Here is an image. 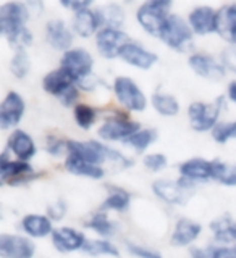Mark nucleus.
Here are the masks:
<instances>
[{"mask_svg":"<svg viewBox=\"0 0 236 258\" xmlns=\"http://www.w3.org/2000/svg\"><path fill=\"white\" fill-rule=\"evenodd\" d=\"M172 5L173 4L170 0H149L137 8L136 20L146 32L159 39L162 28L167 23L168 16L172 15L170 13Z\"/></svg>","mask_w":236,"mask_h":258,"instance_id":"nucleus-1","label":"nucleus"},{"mask_svg":"<svg viewBox=\"0 0 236 258\" xmlns=\"http://www.w3.org/2000/svg\"><path fill=\"white\" fill-rule=\"evenodd\" d=\"M193 37L194 32L190 26V23L184 18H181L180 15L175 13L168 16V20L164 24L159 36L162 42L176 52H184L193 44Z\"/></svg>","mask_w":236,"mask_h":258,"instance_id":"nucleus-2","label":"nucleus"},{"mask_svg":"<svg viewBox=\"0 0 236 258\" xmlns=\"http://www.w3.org/2000/svg\"><path fill=\"white\" fill-rule=\"evenodd\" d=\"M29 8L21 2H7L0 7V32L7 37V40L13 39L26 29V23L29 21Z\"/></svg>","mask_w":236,"mask_h":258,"instance_id":"nucleus-3","label":"nucleus"},{"mask_svg":"<svg viewBox=\"0 0 236 258\" xmlns=\"http://www.w3.org/2000/svg\"><path fill=\"white\" fill-rule=\"evenodd\" d=\"M39 174L29 165V161L10 158V152L4 150L0 157V181L4 185H21L37 179Z\"/></svg>","mask_w":236,"mask_h":258,"instance_id":"nucleus-4","label":"nucleus"},{"mask_svg":"<svg viewBox=\"0 0 236 258\" xmlns=\"http://www.w3.org/2000/svg\"><path fill=\"white\" fill-rule=\"evenodd\" d=\"M223 100L217 99L215 102H193L188 107V118L190 124L194 131L206 133L214 131V127L218 124V116L222 113Z\"/></svg>","mask_w":236,"mask_h":258,"instance_id":"nucleus-5","label":"nucleus"},{"mask_svg":"<svg viewBox=\"0 0 236 258\" xmlns=\"http://www.w3.org/2000/svg\"><path fill=\"white\" fill-rule=\"evenodd\" d=\"M194 182L180 177V179H157L152 184V192L170 205H184L193 196Z\"/></svg>","mask_w":236,"mask_h":258,"instance_id":"nucleus-6","label":"nucleus"},{"mask_svg":"<svg viewBox=\"0 0 236 258\" xmlns=\"http://www.w3.org/2000/svg\"><path fill=\"white\" fill-rule=\"evenodd\" d=\"M60 68L67 71L75 83L81 84L91 76L94 68V56L83 47H73L62 55Z\"/></svg>","mask_w":236,"mask_h":258,"instance_id":"nucleus-7","label":"nucleus"},{"mask_svg":"<svg viewBox=\"0 0 236 258\" xmlns=\"http://www.w3.org/2000/svg\"><path fill=\"white\" fill-rule=\"evenodd\" d=\"M113 94H115L121 107L129 111H144L146 107H148V99H146L141 87L128 76L115 78V81H113Z\"/></svg>","mask_w":236,"mask_h":258,"instance_id":"nucleus-8","label":"nucleus"},{"mask_svg":"<svg viewBox=\"0 0 236 258\" xmlns=\"http://www.w3.org/2000/svg\"><path fill=\"white\" fill-rule=\"evenodd\" d=\"M141 129V124L136 121L129 119L126 115H112L105 118L104 123L97 129L101 139L104 141H128L134 133Z\"/></svg>","mask_w":236,"mask_h":258,"instance_id":"nucleus-9","label":"nucleus"},{"mask_svg":"<svg viewBox=\"0 0 236 258\" xmlns=\"http://www.w3.org/2000/svg\"><path fill=\"white\" fill-rule=\"evenodd\" d=\"M133 42L126 32L121 29H113V28H102L96 34V47L99 53L107 60H113L120 56L121 50Z\"/></svg>","mask_w":236,"mask_h":258,"instance_id":"nucleus-10","label":"nucleus"},{"mask_svg":"<svg viewBox=\"0 0 236 258\" xmlns=\"http://www.w3.org/2000/svg\"><path fill=\"white\" fill-rule=\"evenodd\" d=\"M24 111H26V103L23 97L18 92L10 91L0 103V127L4 131L16 127L23 119Z\"/></svg>","mask_w":236,"mask_h":258,"instance_id":"nucleus-11","label":"nucleus"},{"mask_svg":"<svg viewBox=\"0 0 236 258\" xmlns=\"http://www.w3.org/2000/svg\"><path fill=\"white\" fill-rule=\"evenodd\" d=\"M36 245L29 237L18 234H2L0 236V256L2 258H32Z\"/></svg>","mask_w":236,"mask_h":258,"instance_id":"nucleus-12","label":"nucleus"},{"mask_svg":"<svg viewBox=\"0 0 236 258\" xmlns=\"http://www.w3.org/2000/svg\"><path fill=\"white\" fill-rule=\"evenodd\" d=\"M188 23L194 34L198 36L214 34L218 29V10H214L212 7L207 5L196 7L188 15Z\"/></svg>","mask_w":236,"mask_h":258,"instance_id":"nucleus-13","label":"nucleus"},{"mask_svg":"<svg viewBox=\"0 0 236 258\" xmlns=\"http://www.w3.org/2000/svg\"><path fill=\"white\" fill-rule=\"evenodd\" d=\"M73 29L68 26L63 20H49L45 24V42L51 45L55 50L60 52H68L73 48Z\"/></svg>","mask_w":236,"mask_h":258,"instance_id":"nucleus-14","label":"nucleus"},{"mask_svg":"<svg viewBox=\"0 0 236 258\" xmlns=\"http://www.w3.org/2000/svg\"><path fill=\"white\" fill-rule=\"evenodd\" d=\"M190 68L199 75L201 78L209 79V81H222L225 78L226 70L223 64L218 61L215 56L207 55V53H193L190 56Z\"/></svg>","mask_w":236,"mask_h":258,"instance_id":"nucleus-15","label":"nucleus"},{"mask_svg":"<svg viewBox=\"0 0 236 258\" xmlns=\"http://www.w3.org/2000/svg\"><path fill=\"white\" fill-rule=\"evenodd\" d=\"M86 236L75 228H59L52 232V244L62 253L83 250L86 244Z\"/></svg>","mask_w":236,"mask_h":258,"instance_id":"nucleus-16","label":"nucleus"},{"mask_svg":"<svg viewBox=\"0 0 236 258\" xmlns=\"http://www.w3.org/2000/svg\"><path fill=\"white\" fill-rule=\"evenodd\" d=\"M120 58L137 70H151L154 64L157 63L159 56L154 52L148 50L146 47H143L141 44L129 42L123 50H121Z\"/></svg>","mask_w":236,"mask_h":258,"instance_id":"nucleus-17","label":"nucleus"},{"mask_svg":"<svg viewBox=\"0 0 236 258\" xmlns=\"http://www.w3.org/2000/svg\"><path fill=\"white\" fill-rule=\"evenodd\" d=\"M7 150L10 152L12 155H15L16 160H21V161H29L37 152L34 139H32L28 133H24L23 129H15L12 136L8 137Z\"/></svg>","mask_w":236,"mask_h":258,"instance_id":"nucleus-18","label":"nucleus"},{"mask_svg":"<svg viewBox=\"0 0 236 258\" xmlns=\"http://www.w3.org/2000/svg\"><path fill=\"white\" fill-rule=\"evenodd\" d=\"M202 232V226L188 218H180L176 221L172 237H170V244L173 247H188L193 242H196Z\"/></svg>","mask_w":236,"mask_h":258,"instance_id":"nucleus-19","label":"nucleus"},{"mask_svg":"<svg viewBox=\"0 0 236 258\" xmlns=\"http://www.w3.org/2000/svg\"><path fill=\"white\" fill-rule=\"evenodd\" d=\"M75 86L76 83L63 68H57L51 73H47L42 79V89L49 95H54L57 99H60L65 92L70 91Z\"/></svg>","mask_w":236,"mask_h":258,"instance_id":"nucleus-20","label":"nucleus"},{"mask_svg":"<svg viewBox=\"0 0 236 258\" xmlns=\"http://www.w3.org/2000/svg\"><path fill=\"white\" fill-rule=\"evenodd\" d=\"M180 176L188 181H207L212 179V160L190 158L178 166Z\"/></svg>","mask_w":236,"mask_h":258,"instance_id":"nucleus-21","label":"nucleus"},{"mask_svg":"<svg viewBox=\"0 0 236 258\" xmlns=\"http://www.w3.org/2000/svg\"><path fill=\"white\" fill-rule=\"evenodd\" d=\"M217 34L228 45H236V4L223 5L218 10V29Z\"/></svg>","mask_w":236,"mask_h":258,"instance_id":"nucleus-22","label":"nucleus"},{"mask_svg":"<svg viewBox=\"0 0 236 258\" xmlns=\"http://www.w3.org/2000/svg\"><path fill=\"white\" fill-rule=\"evenodd\" d=\"M21 228L29 237H34V239L52 236V232H54L51 218L47 215H37V213H31L24 216L21 220Z\"/></svg>","mask_w":236,"mask_h":258,"instance_id":"nucleus-23","label":"nucleus"},{"mask_svg":"<svg viewBox=\"0 0 236 258\" xmlns=\"http://www.w3.org/2000/svg\"><path fill=\"white\" fill-rule=\"evenodd\" d=\"M102 29L101 21L97 18L96 10H83L79 13H75L73 16V32H76L79 37H91L96 36Z\"/></svg>","mask_w":236,"mask_h":258,"instance_id":"nucleus-24","label":"nucleus"},{"mask_svg":"<svg viewBox=\"0 0 236 258\" xmlns=\"http://www.w3.org/2000/svg\"><path fill=\"white\" fill-rule=\"evenodd\" d=\"M65 169L71 174L91 177V179H101V177H104V174H105V169L102 166L92 165L76 155H71V153H67V158H65Z\"/></svg>","mask_w":236,"mask_h":258,"instance_id":"nucleus-25","label":"nucleus"},{"mask_svg":"<svg viewBox=\"0 0 236 258\" xmlns=\"http://www.w3.org/2000/svg\"><path fill=\"white\" fill-rule=\"evenodd\" d=\"M107 199L102 202L101 212H126L129 204H131L129 192L123 187H118V185H107Z\"/></svg>","mask_w":236,"mask_h":258,"instance_id":"nucleus-26","label":"nucleus"},{"mask_svg":"<svg viewBox=\"0 0 236 258\" xmlns=\"http://www.w3.org/2000/svg\"><path fill=\"white\" fill-rule=\"evenodd\" d=\"M96 13L102 28L120 29L125 23V12H123V8L117 4H109V5L96 8Z\"/></svg>","mask_w":236,"mask_h":258,"instance_id":"nucleus-27","label":"nucleus"},{"mask_svg":"<svg viewBox=\"0 0 236 258\" xmlns=\"http://www.w3.org/2000/svg\"><path fill=\"white\" fill-rule=\"evenodd\" d=\"M210 229L214 232V237L220 244H233L236 242V220L233 218H215L210 223Z\"/></svg>","mask_w":236,"mask_h":258,"instance_id":"nucleus-28","label":"nucleus"},{"mask_svg":"<svg viewBox=\"0 0 236 258\" xmlns=\"http://www.w3.org/2000/svg\"><path fill=\"white\" fill-rule=\"evenodd\" d=\"M151 103L154 110H156L159 115L170 118V116H176L180 113V103H178L176 97L172 94H164V92H156L152 95Z\"/></svg>","mask_w":236,"mask_h":258,"instance_id":"nucleus-29","label":"nucleus"},{"mask_svg":"<svg viewBox=\"0 0 236 258\" xmlns=\"http://www.w3.org/2000/svg\"><path fill=\"white\" fill-rule=\"evenodd\" d=\"M86 228L97 232L99 236H102V239H107V237H112L113 234H115L117 226L105 212H97L89 218V221H86Z\"/></svg>","mask_w":236,"mask_h":258,"instance_id":"nucleus-30","label":"nucleus"},{"mask_svg":"<svg viewBox=\"0 0 236 258\" xmlns=\"http://www.w3.org/2000/svg\"><path fill=\"white\" fill-rule=\"evenodd\" d=\"M212 179L228 187L236 185V165L225 163L222 160H212Z\"/></svg>","mask_w":236,"mask_h":258,"instance_id":"nucleus-31","label":"nucleus"},{"mask_svg":"<svg viewBox=\"0 0 236 258\" xmlns=\"http://www.w3.org/2000/svg\"><path fill=\"white\" fill-rule=\"evenodd\" d=\"M157 141V131L152 127H146V129H139L137 133H134L131 137H129L128 141H125V144L128 145V147L134 149L136 152H146L151 145Z\"/></svg>","mask_w":236,"mask_h":258,"instance_id":"nucleus-32","label":"nucleus"},{"mask_svg":"<svg viewBox=\"0 0 236 258\" xmlns=\"http://www.w3.org/2000/svg\"><path fill=\"white\" fill-rule=\"evenodd\" d=\"M83 250L92 256H99V255L118 256L120 255V250L117 248V245H113L107 239H87Z\"/></svg>","mask_w":236,"mask_h":258,"instance_id":"nucleus-33","label":"nucleus"},{"mask_svg":"<svg viewBox=\"0 0 236 258\" xmlns=\"http://www.w3.org/2000/svg\"><path fill=\"white\" fill-rule=\"evenodd\" d=\"M73 116L81 129H91L97 121V110L87 103H76L73 108Z\"/></svg>","mask_w":236,"mask_h":258,"instance_id":"nucleus-34","label":"nucleus"},{"mask_svg":"<svg viewBox=\"0 0 236 258\" xmlns=\"http://www.w3.org/2000/svg\"><path fill=\"white\" fill-rule=\"evenodd\" d=\"M10 70L16 79H23L28 75L31 70V58L26 52V48H20V50L15 52L13 58L10 61Z\"/></svg>","mask_w":236,"mask_h":258,"instance_id":"nucleus-35","label":"nucleus"},{"mask_svg":"<svg viewBox=\"0 0 236 258\" xmlns=\"http://www.w3.org/2000/svg\"><path fill=\"white\" fill-rule=\"evenodd\" d=\"M212 139L217 144H226L231 139H236V121L218 123L212 131Z\"/></svg>","mask_w":236,"mask_h":258,"instance_id":"nucleus-36","label":"nucleus"},{"mask_svg":"<svg viewBox=\"0 0 236 258\" xmlns=\"http://www.w3.org/2000/svg\"><path fill=\"white\" fill-rule=\"evenodd\" d=\"M143 163L146 168H148V171L159 173V171H162V169H165L168 160L164 153H149V155L144 157Z\"/></svg>","mask_w":236,"mask_h":258,"instance_id":"nucleus-37","label":"nucleus"},{"mask_svg":"<svg viewBox=\"0 0 236 258\" xmlns=\"http://www.w3.org/2000/svg\"><path fill=\"white\" fill-rule=\"evenodd\" d=\"M126 250L134 258H164L159 252H156V250L148 248V247H144V245L133 244V242H126Z\"/></svg>","mask_w":236,"mask_h":258,"instance_id":"nucleus-38","label":"nucleus"},{"mask_svg":"<svg viewBox=\"0 0 236 258\" xmlns=\"http://www.w3.org/2000/svg\"><path fill=\"white\" fill-rule=\"evenodd\" d=\"M220 63L226 71L236 73V45H228L222 50Z\"/></svg>","mask_w":236,"mask_h":258,"instance_id":"nucleus-39","label":"nucleus"},{"mask_svg":"<svg viewBox=\"0 0 236 258\" xmlns=\"http://www.w3.org/2000/svg\"><path fill=\"white\" fill-rule=\"evenodd\" d=\"M210 258H236V248L225 245L210 247Z\"/></svg>","mask_w":236,"mask_h":258,"instance_id":"nucleus-40","label":"nucleus"},{"mask_svg":"<svg viewBox=\"0 0 236 258\" xmlns=\"http://www.w3.org/2000/svg\"><path fill=\"white\" fill-rule=\"evenodd\" d=\"M91 2L89 0H63L62 2V7L68 8V10H71L73 13H79L83 10H89L91 8Z\"/></svg>","mask_w":236,"mask_h":258,"instance_id":"nucleus-41","label":"nucleus"},{"mask_svg":"<svg viewBox=\"0 0 236 258\" xmlns=\"http://www.w3.org/2000/svg\"><path fill=\"white\" fill-rule=\"evenodd\" d=\"M47 152L52 153L54 157L62 155L63 152H67V141H57V139L49 141L47 142Z\"/></svg>","mask_w":236,"mask_h":258,"instance_id":"nucleus-42","label":"nucleus"},{"mask_svg":"<svg viewBox=\"0 0 236 258\" xmlns=\"http://www.w3.org/2000/svg\"><path fill=\"white\" fill-rule=\"evenodd\" d=\"M67 213V205L65 204H57V205H51V208H49V218L51 220H55V221H59V220H62V216Z\"/></svg>","mask_w":236,"mask_h":258,"instance_id":"nucleus-43","label":"nucleus"},{"mask_svg":"<svg viewBox=\"0 0 236 258\" xmlns=\"http://www.w3.org/2000/svg\"><path fill=\"white\" fill-rule=\"evenodd\" d=\"M191 258H210V247H191Z\"/></svg>","mask_w":236,"mask_h":258,"instance_id":"nucleus-44","label":"nucleus"},{"mask_svg":"<svg viewBox=\"0 0 236 258\" xmlns=\"http://www.w3.org/2000/svg\"><path fill=\"white\" fill-rule=\"evenodd\" d=\"M226 95L233 103H236V81H231L228 87H226Z\"/></svg>","mask_w":236,"mask_h":258,"instance_id":"nucleus-45","label":"nucleus"}]
</instances>
